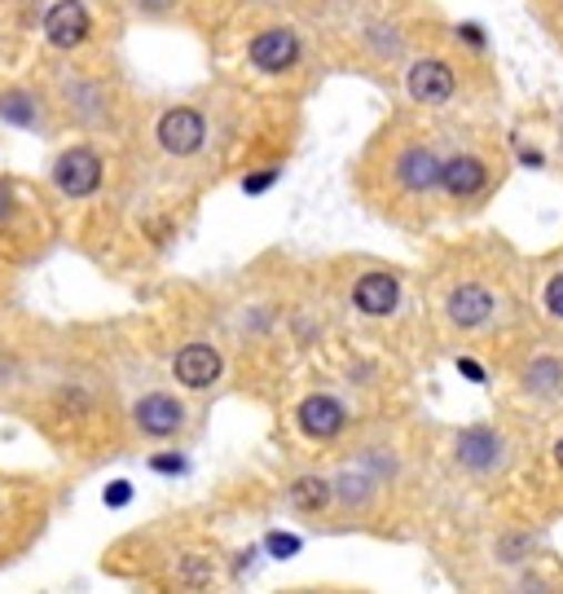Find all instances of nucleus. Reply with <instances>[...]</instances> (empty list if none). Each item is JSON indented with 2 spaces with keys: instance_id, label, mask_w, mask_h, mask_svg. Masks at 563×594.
<instances>
[{
  "instance_id": "obj_11",
  "label": "nucleus",
  "mask_w": 563,
  "mask_h": 594,
  "mask_svg": "<svg viewBox=\"0 0 563 594\" xmlns=\"http://www.w3.org/2000/svg\"><path fill=\"white\" fill-rule=\"evenodd\" d=\"M352 300H356V309L365 318H388L396 309V300H401V286H396L392 273H365L356 282V291H352Z\"/></svg>"
},
{
  "instance_id": "obj_18",
  "label": "nucleus",
  "mask_w": 563,
  "mask_h": 594,
  "mask_svg": "<svg viewBox=\"0 0 563 594\" xmlns=\"http://www.w3.org/2000/svg\"><path fill=\"white\" fill-rule=\"evenodd\" d=\"M546 309H551L555 318H563V273H555L551 286H546Z\"/></svg>"
},
{
  "instance_id": "obj_2",
  "label": "nucleus",
  "mask_w": 563,
  "mask_h": 594,
  "mask_svg": "<svg viewBox=\"0 0 563 594\" xmlns=\"http://www.w3.org/2000/svg\"><path fill=\"white\" fill-rule=\"evenodd\" d=\"M89 31H93V18H89V9L80 0H58L44 13V40L53 49H67L71 53V49H80L89 40Z\"/></svg>"
},
{
  "instance_id": "obj_5",
  "label": "nucleus",
  "mask_w": 563,
  "mask_h": 594,
  "mask_svg": "<svg viewBox=\"0 0 563 594\" xmlns=\"http://www.w3.org/2000/svg\"><path fill=\"white\" fill-rule=\"evenodd\" d=\"M453 454H458V463L471 467V472H493V467H502L506 445H502V436H497L493 427H466V432H458Z\"/></svg>"
},
{
  "instance_id": "obj_16",
  "label": "nucleus",
  "mask_w": 563,
  "mask_h": 594,
  "mask_svg": "<svg viewBox=\"0 0 563 594\" xmlns=\"http://www.w3.org/2000/svg\"><path fill=\"white\" fill-rule=\"evenodd\" d=\"M560 374H563L560 361H537V365H529V387L533 392H546V387H555Z\"/></svg>"
},
{
  "instance_id": "obj_12",
  "label": "nucleus",
  "mask_w": 563,
  "mask_h": 594,
  "mask_svg": "<svg viewBox=\"0 0 563 594\" xmlns=\"http://www.w3.org/2000/svg\"><path fill=\"white\" fill-rule=\"evenodd\" d=\"M441 185L450 190L453 199H475V194L489 185V168H484V159H475V154L445 159V168H441Z\"/></svg>"
},
{
  "instance_id": "obj_15",
  "label": "nucleus",
  "mask_w": 563,
  "mask_h": 594,
  "mask_svg": "<svg viewBox=\"0 0 563 594\" xmlns=\"http://www.w3.org/2000/svg\"><path fill=\"white\" fill-rule=\"evenodd\" d=\"M36 98L31 93H0V123L13 128H36Z\"/></svg>"
},
{
  "instance_id": "obj_4",
  "label": "nucleus",
  "mask_w": 563,
  "mask_h": 594,
  "mask_svg": "<svg viewBox=\"0 0 563 594\" xmlns=\"http://www.w3.org/2000/svg\"><path fill=\"white\" fill-rule=\"evenodd\" d=\"M203 137H208V123H203L199 111H190V107H177V111H168V115L159 119V145L168 154H177V159L203 150Z\"/></svg>"
},
{
  "instance_id": "obj_25",
  "label": "nucleus",
  "mask_w": 563,
  "mask_h": 594,
  "mask_svg": "<svg viewBox=\"0 0 563 594\" xmlns=\"http://www.w3.org/2000/svg\"><path fill=\"white\" fill-rule=\"evenodd\" d=\"M462 36H466V40H471V44H484V36H480V31H475V22H466V27H462Z\"/></svg>"
},
{
  "instance_id": "obj_13",
  "label": "nucleus",
  "mask_w": 563,
  "mask_h": 594,
  "mask_svg": "<svg viewBox=\"0 0 563 594\" xmlns=\"http://www.w3.org/2000/svg\"><path fill=\"white\" fill-rule=\"evenodd\" d=\"M445 313H450L453 326H480V322H489V313H493V295H489L484 286L466 282V286H458L450 300H445Z\"/></svg>"
},
{
  "instance_id": "obj_27",
  "label": "nucleus",
  "mask_w": 563,
  "mask_h": 594,
  "mask_svg": "<svg viewBox=\"0 0 563 594\" xmlns=\"http://www.w3.org/2000/svg\"><path fill=\"white\" fill-rule=\"evenodd\" d=\"M150 4H163V0H150Z\"/></svg>"
},
{
  "instance_id": "obj_14",
  "label": "nucleus",
  "mask_w": 563,
  "mask_h": 594,
  "mask_svg": "<svg viewBox=\"0 0 563 594\" xmlns=\"http://www.w3.org/2000/svg\"><path fill=\"white\" fill-rule=\"evenodd\" d=\"M331 497H335V484L331 480H322V475H300L295 484H291V502L300 506V511H326L331 506Z\"/></svg>"
},
{
  "instance_id": "obj_26",
  "label": "nucleus",
  "mask_w": 563,
  "mask_h": 594,
  "mask_svg": "<svg viewBox=\"0 0 563 594\" xmlns=\"http://www.w3.org/2000/svg\"><path fill=\"white\" fill-rule=\"evenodd\" d=\"M555 459H560V467H563V441L555 445Z\"/></svg>"
},
{
  "instance_id": "obj_8",
  "label": "nucleus",
  "mask_w": 563,
  "mask_h": 594,
  "mask_svg": "<svg viewBox=\"0 0 563 594\" xmlns=\"http://www.w3.org/2000/svg\"><path fill=\"white\" fill-rule=\"evenodd\" d=\"M441 168H445V163H441L432 150L410 145V150L396 159V181H401V190H410V194H428V190L441 185Z\"/></svg>"
},
{
  "instance_id": "obj_9",
  "label": "nucleus",
  "mask_w": 563,
  "mask_h": 594,
  "mask_svg": "<svg viewBox=\"0 0 563 594\" xmlns=\"http://www.w3.org/2000/svg\"><path fill=\"white\" fill-rule=\"evenodd\" d=\"M172 374H177L185 387H212V383L221 379V353L208 349V344H190V349L177 353Z\"/></svg>"
},
{
  "instance_id": "obj_22",
  "label": "nucleus",
  "mask_w": 563,
  "mask_h": 594,
  "mask_svg": "<svg viewBox=\"0 0 563 594\" xmlns=\"http://www.w3.org/2000/svg\"><path fill=\"white\" fill-rule=\"evenodd\" d=\"M13 221V190H9V181H0V225H9Z\"/></svg>"
},
{
  "instance_id": "obj_17",
  "label": "nucleus",
  "mask_w": 563,
  "mask_h": 594,
  "mask_svg": "<svg viewBox=\"0 0 563 594\" xmlns=\"http://www.w3.org/2000/svg\"><path fill=\"white\" fill-rule=\"evenodd\" d=\"M365 484H370V480H361V475H356V480H352V475H343V502H348V506H352V502L361 506V502L370 497V489H365Z\"/></svg>"
},
{
  "instance_id": "obj_21",
  "label": "nucleus",
  "mask_w": 563,
  "mask_h": 594,
  "mask_svg": "<svg viewBox=\"0 0 563 594\" xmlns=\"http://www.w3.org/2000/svg\"><path fill=\"white\" fill-rule=\"evenodd\" d=\"M128 497H132V484L128 480H114L111 489H107V506H123Z\"/></svg>"
},
{
  "instance_id": "obj_19",
  "label": "nucleus",
  "mask_w": 563,
  "mask_h": 594,
  "mask_svg": "<svg viewBox=\"0 0 563 594\" xmlns=\"http://www.w3.org/2000/svg\"><path fill=\"white\" fill-rule=\"evenodd\" d=\"M269 551H273L278 560H286V555L300 551V537H282V533H273V537H269Z\"/></svg>"
},
{
  "instance_id": "obj_20",
  "label": "nucleus",
  "mask_w": 563,
  "mask_h": 594,
  "mask_svg": "<svg viewBox=\"0 0 563 594\" xmlns=\"http://www.w3.org/2000/svg\"><path fill=\"white\" fill-rule=\"evenodd\" d=\"M278 181V168H269V172H260V177H251V181H242V190L247 194H260V190H269Z\"/></svg>"
},
{
  "instance_id": "obj_1",
  "label": "nucleus",
  "mask_w": 563,
  "mask_h": 594,
  "mask_svg": "<svg viewBox=\"0 0 563 594\" xmlns=\"http://www.w3.org/2000/svg\"><path fill=\"white\" fill-rule=\"evenodd\" d=\"M53 185L67 199H89L102 185V159H98V150H89V145L62 150L58 163H53Z\"/></svg>"
},
{
  "instance_id": "obj_10",
  "label": "nucleus",
  "mask_w": 563,
  "mask_h": 594,
  "mask_svg": "<svg viewBox=\"0 0 563 594\" xmlns=\"http://www.w3.org/2000/svg\"><path fill=\"white\" fill-rule=\"evenodd\" d=\"M343 405H339L335 396H309L304 405H300V432L304 436H313V441H335L339 432H343Z\"/></svg>"
},
{
  "instance_id": "obj_3",
  "label": "nucleus",
  "mask_w": 563,
  "mask_h": 594,
  "mask_svg": "<svg viewBox=\"0 0 563 594\" xmlns=\"http://www.w3.org/2000/svg\"><path fill=\"white\" fill-rule=\"evenodd\" d=\"M247 58H251L255 71L278 75V71H291V67L300 62V40H295V31H286V27H273V31H260V36L251 40Z\"/></svg>"
},
{
  "instance_id": "obj_6",
  "label": "nucleus",
  "mask_w": 563,
  "mask_h": 594,
  "mask_svg": "<svg viewBox=\"0 0 563 594\" xmlns=\"http://www.w3.org/2000/svg\"><path fill=\"white\" fill-rule=\"evenodd\" d=\"M137 427L145 432V436H177L181 427H185V410H181V401H172V396H163V392H150V396H141L137 401Z\"/></svg>"
},
{
  "instance_id": "obj_23",
  "label": "nucleus",
  "mask_w": 563,
  "mask_h": 594,
  "mask_svg": "<svg viewBox=\"0 0 563 594\" xmlns=\"http://www.w3.org/2000/svg\"><path fill=\"white\" fill-rule=\"evenodd\" d=\"M154 467H159V472H185L181 459H154Z\"/></svg>"
},
{
  "instance_id": "obj_24",
  "label": "nucleus",
  "mask_w": 563,
  "mask_h": 594,
  "mask_svg": "<svg viewBox=\"0 0 563 594\" xmlns=\"http://www.w3.org/2000/svg\"><path fill=\"white\" fill-rule=\"evenodd\" d=\"M458 365H462V374H466V379H475V383H480V379H484V370H480V365H475V361H458Z\"/></svg>"
},
{
  "instance_id": "obj_7",
  "label": "nucleus",
  "mask_w": 563,
  "mask_h": 594,
  "mask_svg": "<svg viewBox=\"0 0 563 594\" xmlns=\"http://www.w3.org/2000/svg\"><path fill=\"white\" fill-rule=\"evenodd\" d=\"M410 98L414 102H428V107H441L453 98V71L441 62V58H423L410 67Z\"/></svg>"
}]
</instances>
